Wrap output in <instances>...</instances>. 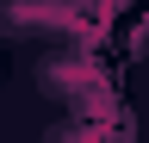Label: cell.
<instances>
[{
	"label": "cell",
	"mask_w": 149,
	"mask_h": 143,
	"mask_svg": "<svg viewBox=\"0 0 149 143\" xmlns=\"http://www.w3.org/2000/svg\"><path fill=\"white\" fill-rule=\"evenodd\" d=\"M0 19L13 31H81L74 0H0Z\"/></svg>",
	"instance_id": "obj_1"
}]
</instances>
